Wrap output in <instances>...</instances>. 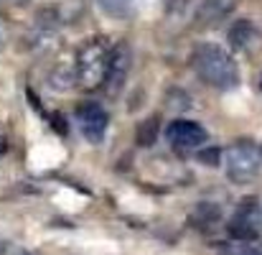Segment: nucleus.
I'll list each match as a JSON object with an SVG mask.
<instances>
[{"instance_id": "nucleus-1", "label": "nucleus", "mask_w": 262, "mask_h": 255, "mask_svg": "<svg viewBox=\"0 0 262 255\" xmlns=\"http://www.w3.org/2000/svg\"><path fill=\"white\" fill-rule=\"evenodd\" d=\"M191 67L204 85L219 92H229L239 85V67L219 44H199L191 54Z\"/></svg>"}, {"instance_id": "nucleus-2", "label": "nucleus", "mask_w": 262, "mask_h": 255, "mask_svg": "<svg viewBox=\"0 0 262 255\" xmlns=\"http://www.w3.org/2000/svg\"><path fill=\"white\" fill-rule=\"evenodd\" d=\"M112 49H115V44L107 36H92L89 41L82 44L77 62H74V82L84 92H94L104 85Z\"/></svg>"}, {"instance_id": "nucleus-3", "label": "nucleus", "mask_w": 262, "mask_h": 255, "mask_svg": "<svg viewBox=\"0 0 262 255\" xmlns=\"http://www.w3.org/2000/svg\"><path fill=\"white\" fill-rule=\"evenodd\" d=\"M224 173L232 184H252L262 171V148L252 141H234L224 151Z\"/></svg>"}, {"instance_id": "nucleus-4", "label": "nucleus", "mask_w": 262, "mask_h": 255, "mask_svg": "<svg viewBox=\"0 0 262 255\" xmlns=\"http://www.w3.org/2000/svg\"><path fill=\"white\" fill-rule=\"evenodd\" d=\"M229 235L237 240V243H250L260 235L262 230V207L255 197L250 199H242L237 204V212L232 214L229 225H227Z\"/></svg>"}, {"instance_id": "nucleus-5", "label": "nucleus", "mask_w": 262, "mask_h": 255, "mask_svg": "<svg viewBox=\"0 0 262 255\" xmlns=\"http://www.w3.org/2000/svg\"><path fill=\"white\" fill-rule=\"evenodd\" d=\"M77 125L92 146H99L110 125V112L99 102H84L77 107Z\"/></svg>"}, {"instance_id": "nucleus-6", "label": "nucleus", "mask_w": 262, "mask_h": 255, "mask_svg": "<svg viewBox=\"0 0 262 255\" xmlns=\"http://www.w3.org/2000/svg\"><path fill=\"white\" fill-rule=\"evenodd\" d=\"M59 26H61L59 13L54 8H41L33 18V28H31V36H28L33 51H41V54L49 51L59 38Z\"/></svg>"}, {"instance_id": "nucleus-7", "label": "nucleus", "mask_w": 262, "mask_h": 255, "mask_svg": "<svg viewBox=\"0 0 262 255\" xmlns=\"http://www.w3.org/2000/svg\"><path fill=\"white\" fill-rule=\"evenodd\" d=\"M166 138H168V143L173 146L176 151L188 153V151L201 148V146L206 143V138H209V135H206V130H204L199 123L178 117V120H173V123L166 128Z\"/></svg>"}, {"instance_id": "nucleus-8", "label": "nucleus", "mask_w": 262, "mask_h": 255, "mask_svg": "<svg viewBox=\"0 0 262 255\" xmlns=\"http://www.w3.org/2000/svg\"><path fill=\"white\" fill-rule=\"evenodd\" d=\"M130 69H133V49H130L127 41H122L112 49V59H110L107 77H104V85H102L107 89V94H117L125 87Z\"/></svg>"}, {"instance_id": "nucleus-9", "label": "nucleus", "mask_w": 262, "mask_h": 255, "mask_svg": "<svg viewBox=\"0 0 262 255\" xmlns=\"http://www.w3.org/2000/svg\"><path fill=\"white\" fill-rule=\"evenodd\" d=\"M227 41L234 51H242V54H252L257 46L262 44V33L260 28L255 26V21L250 18H242V21H234L227 31Z\"/></svg>"}, {"instance_id": "nucleus-10", "label": "nucleus", "mask_w": 262, "mask_h": 255, "mask_svg": "<svg viewBox=\"0 0 262 255\" xmlns=\"http://www.w3.org/2000/svg\"><path fill=\"white\" fill-rule=\"evenodd\" d=\"M239 0H201L193 21H196V28H211L216 23H222L227 15H232V10L237 8Z\"/></svg>"}, {"instance_id": "nucleus-11", "label": "nucleus", "mask_w": 262, "mask_h": 255, "mask_svg": "<svg viewBox=\"0 0 262 255\" xmlns=\"http://www.w3.org/2000/svg\"><path fill=\"white\" fill-rule=\"evenodd\" d=\"M94 3H97V8H99L104 15L117 18V21H125V18H130V15L135 13L133 0H94Z\"/></svg>"}, {"instance_id": "nucleus-12", "label": "nucleus", "mask_w": 262, "mask_h": 255, "mask_svg": "<svg viewBox=\"0 0 262 255\" xmlns=\"http://www.w3.org/2000/svg\"><path fill=\"white\" fill-rule=\"evenodd\" d=\"M74 67H64L61 69V64H56L54 67V72L49 74V87L54 89V92H67L69 87H74Z\"/></svg>"}, {"instance_id": "nucleus-13", "label": "nucleus", "mask_w": 262, "mask_h": 255, "mask_svg": "<svg viewBox=\"0 0 262 255\" xmlns=\"http://www.w3.org/2000/svg\"><path fill=\"white\" fill-rule=\"evenodd\" d=\"M158 133H161V117L153 115L145 123H140V128H138V143L145 146V148H150L158 141Z\"/></svg>"}, {"instance_id": "nucleus-14", "label": "nucleus", "mask_w": 262, "mask_h": 255, "mask_svg": "<svg viewBox=\"0 0 262 255\" xmlns=\"http://www.w3.org/2000/svg\"><path fill=\"white\" fill-rule=\"evenodd\" d=\"M224 255H262V250L255 248V245H250V243H237V245H232Z\"/></svg>"}, {"instance_id": "nucleus-15", "label": "nucleus", "mask_w": 262, "mask_h": 255, "mask_svg": "<svg viewBox=\"0 0 262 255\" xmlns=\"http://www.w3.org/2000/svg\"><path fill=\"white\" fill-rule=\"evenodd\" d=\"M8 3H13V5H28L31 0H8Z\"/></svg>"}, {"instance_id": "nucleus-16", "label": "nucleus", "mask_w": 262, "mask_h": 255, "mask_svg": "<svg viewBox=\"0 0 262 255\" xmlns=\"http://www.w3.org/2000/svg\"><path fill=\"white\" fill-rule=\"evenodd\" d=\"M5 148H8V146H5V138H0V156L5 153Z\"/></svg>"}, {"instance_id": "nucleus-17", "label": "nucleus", "mask_w": 262, "mask_h": 255, "mask_svg": "<svg viewBox=\"0 0 262 255\" xmlns=\"http://www.w3.org/2000/svg\"><path fill=\"white\" fill-rule=\"evenodd\" d=\"M5 46V33H3V28H0V49Z\"/></svg>"}, {"instance_id": "nucleus-18", "label": "nucleus", "mask_w": 262, "mask_h": 255, "mask_svg": "<svg viewBox=\"0 0 262 255\" xmlns=\"http://www.w3.org/2000/svg\"><path fill=\"white\" fill-rule=\"evenodd\" d=\"M13 255H33V253H28V250H15Z\"/></svg>"}, {"instance_id": "nucleus-19", "label": "nucleus", "mask_w": 262, "mask_h": 255, "mask_svg": "<svg viewBox=\"0 0 262 255\" xmlns=\"http://www.w3.org/2000/svg\"><path fill=\"white\" fill-rule=\"evenodd\" d=\"M260 87H262V80H260Z\"/></svg>"}]
</instances>
